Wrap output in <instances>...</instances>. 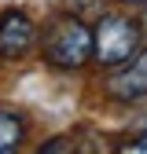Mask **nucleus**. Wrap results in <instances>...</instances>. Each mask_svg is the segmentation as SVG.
Listing matches in <instances>:
<instances>
[{
	"label": "nucleus",
	"mask_w": 147,
	"mask_h": 154,
	"mask_svg": "<svg viewBox=\"0 0 147 154\" xmlns=\"http://www.w3.org/2000/svg\"><path fill=\"white\" fill-rule=\"evenodd\" d=\"M41 51L59 70H81L88 59H96V33L74 15L55 18L44 33V41H41Z\"/></svg>",
	"instance_id": "obj_1"
},
{
	"label": "nucleus",
	"mask_w": 147,
	"mask_h": 154,
	"mask_svg": "<svg viewBox=\"0 0 147 154\" xmlns=\"http://www.w3.org/2000/svg\"><path fill=\"white\" fill-rule=\"evenodd\" d=\"M140 44V29L133 18L125 15H103L96 26V63L103 66H121L133 59V51Z\"/></svg>",
	"instance_id": "obj_2"
},
{
	"label": "nucleus",
	"mask_w": 147,
	"mask_h": 154,
	"mask_svg": "<svg viewBox=\"0 0 147 154\" xmlns=\"http://www.w3.org/2000/svg\"><path fill=\"white\" fill-rule=\"evenodd\" d=\"M107 92L121 103H133L147 95V51H140L136 59H129L114 77L107 81Z\"/></svg>",
	"instance_id": "obj_3"
},
{
	"label": "nucleus",
	"mask_w": 147,
	"mask_h": 154,
	"mask_svg": "<svg viewBox=\"0 0 147 154\" xmlns=\"http://www.w3.org/2000/svg\"><path fill=\"white\" fill-rule=\"evenodd\" d=\"M30 48H33V22L22 11H4L0 15V55L22 59Z\"/></svg>",
	"instance_id": "obj_4"
},
{
	"label": "nucleus",
	"mask_w": 147,
	"mask_h": 154,
	"mask_svg": "<svg viewBox=\"0 0 147 154\" xmlns=\"http://www.w3.org/2000/svg\"><path fill=\"white\" fill-rule=\"evenodd\" d=\"M22 143V121L11 110H0V154H11Z\"/></svg>",
	"instance_id": "obj_5"
},
{
	"label": "nucleus",
	"mask_w": 147,
	"mask_h": 154,
	"mask_svg": "<svg viewBox=\"0 0 147 154\" xmlns=\"http://www.w3.org/2000/svg\"><path fill=\"white\" fill-rule=\"evenodd\" d=\"M118 154H147V136H133V140L118 143Z\"/></svg>",
	"instance_id": "obj_6"
},
{
	"label": "nucleus",
	"mask_w": 147,
	"mask_h": 154,
	"mask_svg": "<svg viewBox=\"0 0 147 154\" xmlns=\"http://www.w3.org/2000/svg\"><path fill=\"white\" fill-rule=\"evenodd\" d=\"M55 150H74V143H70L66 136H59V140H52V143L41 147V154H55Z\"/></svg>",
	"instance_id": "obj_7"
},
{
	"label": "nucleus",
	"mask_w": 147,
	"mask_h": 154,
	"mask_svg": "<svg viewBox=\"0 0 147 154\" xmlns=\"http://www.w3.org/2000/svg\"><path fill=\"white\" fill-rule=\"evenodd\" d=\"M121 4H147V0H121Z\"/></svg>",
	"instance_id": "obj_8"
},
{
	"label": "nucleus",
	"mask_w": 147,
	"mask_h": 154,
	"mask_svg": "<svg viewBox=\"0 0 147 154\" xmlns=\"http://www.w3.org/2000/svg\"><path fill=\"white\" fill-rule=\"evenodd\" d=\"M143 29H147V15H143Z\"/></svg>",
	"instance_id": "obj_9"
}]
</instances>
